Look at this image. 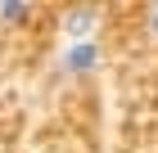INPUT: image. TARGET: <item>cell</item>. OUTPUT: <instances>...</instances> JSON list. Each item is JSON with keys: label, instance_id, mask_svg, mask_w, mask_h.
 <instances>
[{"label": "cell", "instance_id": "obj_1", "mask_svg": "<svg viewBox=\"0 0 158 153\" xmlns=\"http://www.w3.org/2000/svg\"><path fill=\"white\" fill-rule=\"evenodd\" d=\"M99 63V45L95 41H77V45H68V54H63V68L68 72H90Z\"/></svg>", "mask_w": 158, "mask_h": 153}, {"label": "cell", "instance_id": "obj_2", "mask_svg": "<svg viewBox=\"0 0 158 153\" xmlns=\"http://www.w3.org/2000/svg\"><path fill=\"white\" fill-rule=\"evenodd\" d=\"M63 23H68V32H73L77 41H86V32H90V23H95V9H73L68 18H63Z\"/></svg>", "mask_w": 158, "mask_h": 153}, {"label": "cell", "instance_id": "obj_3", "mask_svg": "<svg viewBox=\"0 0 158 153\" xmlns=\"http://www.w3.org/2000/svg\"><path fill=\"white\" fill-rule=\"evenodd\" d=\"M27 5H0V23H18V18H27Z\"/></svg>", "mask_w": 158, "mask_h": 153}, {"label": "cell", "instance_id": "obj_4", "mask_svg": "<svg viewBox=\"0 0 158 153\" xmlns=\"http://www.w3.org/2000/svg\"><path fill=\"white\" fill-rule=\"evenodd\" d=\"M149 32L158 36V5H154V9H149Z\"/></svg>", "mask_w": 158, "mask_h": 153}]
</instances>
